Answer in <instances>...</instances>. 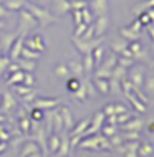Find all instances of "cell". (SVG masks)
Instances as JSON below:
<instances>
[{
  "instance_id": "obj_7",
  "label": "cell",
  "mask_w": 154,
  "mask_h": 157,
  "mask_svg": "<svg viewBox=\"0 0 154 157\" xmlns=\"http://www.w3.org/2000/svg\"><path fill=\"white\" fill-rule=\"evenodd\" d=\"M37 151H38V147L35 146V144H33V142H28L27 146L23 147V157L27 155V154H33V152H37Z\"/></svg>"
},
{
  "instance_id": "obj_19",
  "label": "cell",
  "mask_w": 154,
  "mask_h": 157,
  "mask_svg": "<svg viewBox=\"0 0 154 157\" xmlns=\"http://www.w3.org/2000/svg\"><path fill=\"white\" fill-rule=\"evenodd\" d=\"M105 132L108 134V136H113V134H114V127H106Z\"/></svg>"
},
{
  "instance_id": "obj_10",
  "label": "cell",
  "mask_w": 154,
  "mask_h": 157,
  "mask_svg": "<svg viewBox=\"0 0 154 157\" xmlns=\"http://www.w3.org/2000/svg\"><path fill=\"white\" fill-rule=\"evenodd\" d=\"M88 122H89V119H86V121H81V122H80V126L76 127V129L73 131V132H75V134H78V132H81V131H83L85 127L88 126Z\"/></svg>"
},
{
  "instance_id": "obj_9",
  "label": "cell",
  "mask_w": 154,
  "mask_h": 157,
  "mask_svg": "<svg viewBox=\"0 0 154 157\" xmlns=\"http://www.w3.org/2000/svg\"><path fill=\"white\" fill-rule=\"evenodd\" d=\"M129 50H131L132 56H134V55H139V52H141V45L138 43V41H134V43L129 45Z\"/></svg>"
},
{
  "instance_id": "obj_3",
  "label": "cell",
  "mask_w": 154,
  "mask_h": 157,
  "mask_svg": "<svg viewBox=\"0 0 154 157\" xmlns=\"http://www.w3.org/2000/svg\"><path fill=\"white\" fill-rule=\"evenodd\" d=\"M139 147V155L141 157H149L154 152V147L149 146V144H143V146H138Z\"/></svg>"
},
{
  "instance_id": "obj_13",
  "label": "cell",
  "mask_w": 154,
  "mask_h": 157,
  "mask_svg": "<svg viewBox=\"0 0 154 157\" xmlns=\"http://www.w3.org/2000/svg\"><path fill=\"white\" fill-rule=\"evenodd\" d=\"M124 137H126V139H132V141H136V139L139 137V132H138V131H131V132L124 134Z\"/></svg>"
},
{
  "instance_id": "obj_23",
  "label": "cell",
  "mask_w": 154,
  "mask_h": 157,
  "mask_svg": "<svg viewBox=\"0 0 154 157\" xmlns=\"http://www.w3.org/2000/svg\"><path fill=\"white\" fill-rule=\"evenodd\" d=\"M2 149H3V146H0V152H2Z\"/></svg>"
},
{
  "instance_id": "obj_5",
  "label": "cell",
  "mask_w": 154,
  "mask_h": 157,
  "mask_svg": "<svg viewBox=\"0 0 154 157\" xmlns=\"http://www.w3.org/2000/svg\"><path fill=\"white\" fill-rule=\"evenodd\" d=\"M80 86H81V84H80V81H78V78H71V79H68V83H66V88H68L71 93H76Z\"/></svg>"
},
{
  "instance_id": "obj_18",
  "label": "cell",
  "mask_w": 154,
  "mask_h": 157,
  "mask_svg": "<svg viewBox=\"0 0 154 157\" xmlns=\"http://www.w3.org/2000/svg\"><path fill=\"white\" fill-rule=\"evenodd\" d=\"M95 56H96V63L101 61V48H98L96 52H95Z\"/></svg>"
},
{
  "instance_id": "obj_11",
  "label": "cell",
  "mask_w": 154,
  "mask_h": 157,
  "mask_svg": "<svg viewBox=\"0 0 154 157\" xmlns=\"http://www.w3.org/2000/svg\"><path fill=\"white\" fill-rule=\"evenodd\" d=\"M50 141H51V151L55 152V151L58 149V146H60V139H58V137H55V136H53V137H51Z\"/></svg>"
},
{
  "instance_id": "obj_2",
  "label": "cell",
  "mask_w": 154,
  "mask_h": 157,
  "mask_svg": "<svg viewBox=\"0 0 154 157\" xmlns=\"http://www.w3.org/2000/svg\"><path fill=\"white\" fill-rule=\"evenodd\" d=\"M141 126H143V122H141L139 119H134V121L129 119L126 124H123V129H126V131H139Z\"/></svg>"
},
{
  "instance_id": "obj_12",
  "label": "cell",
  "mask_w": 154,
  "mask_h": 157,
  "mask_svg": "<svg viewBox=\"0 0 154 157\" xmlns=\"http://www.w3.org/2000/svg\"><path fill=\"white\" fill-rule=\"evenodd\" d=\"M126 111H128V109L123 104H114V114H123V113H126Z\"/></svg>"
},
{
  "instance_id": "obj_17",
  "label": "cell",
  "mask_w": 154,
  "mask_h": 157,
  "mask_svg": "<svg viewBox=\"0 0 154 157\" xmlns=\"http://www.w3.org/2000/svg\"><path fill=\"white\" fill-rule=\"evenodd\" d=\"M57 73L58 75H66V68L65 66H58L57 68Z\"/></svg>"
},
{
  "instance_id": "obj_6",
  "label": "cell",
  "mask_w": 154,
  "mask_h": 157,
  "mask_svg": "<svg viewBox=\"0 0 154 157\" xmlns=\"http://www.w3.org/2000/svg\"><path fill=\"white\" fill-rule=\"evenodd\" d=\"M129 119H132V116L129 113H123V114H116V122L118 124H123V122H126V121H129Z\"/></svg>"
},
{
  "instance_id": "obj_4",
  "label": "cell",
  "mask_w": 154,
  "mask_h": 157,
  "mask_svg": "<svg viewBox=\"0 0 154 157\" xmlns=\"http://www.w3.org/2000/svg\"><path fill=\"white\" fill-rule=\"evenodd\" d=\"M96 88L100 90V93H103V94H106V93L109 91V84L106 79H103V78H98L96 79Z\"/></svg>"
},
{
  "instance_id": "obj_21",
  "label": "cell",
  "mask_w": 154,
  "mask_h": 157,
  "mask_svg": "<svg viewBox=\"0 0 154 157\" xmlns=\"http://www.w3.org/2000/svg\"><path fill=\"white\" fill-rule=\"evenodd\" d=\"M25 157H32V155H28V154H27ZM33 157H40V154H38V151H37V152H33Z\"/></svg>"
},
{
  "instance_id": "obj_20",
  "label": "cell",
  "mask_w": 154,
  "mask_h": 157,
  "mask_svg": "<svg viewBox=\"0 0 154 157\" xmlns=\"http://www.w3.org/2000/svg\"><path fill=\"white\" fill-rule=\"evenodd\" d=\"M149 22V17L148 15H141V23H148Z\"/></svg>"
},
{
  "instance_id": "obj_16",
  "label": "cell",
  "mask_w": 154,
  "mask_h": 157,
  "mask_svg": "<svg viewBox=\"0 0 154 157\" xmlns=\"http://www.w3.org/2000/svg\"><path fill=\"white\" fill-rule=\"evenodd\" d=\"M28 124H30V122H28V119H23V121H22V129L25 131V132H28V129H30V127H28Z\"/></svg>"
},
{
  "instance_id": "obj_8",
  "label": "cell",
  "mask_w": 154,
  "mask_h": 157,
  "mask_svg": "<svg viewBox=\"0 0 154 157\" xmlns=\"http://www.w3.org/2000/svg\"><path fill=\"white\" fill-rule=\"evenodd\" d=\"M106 25H108L106 18H105V17H101V18H100V25L96 27V35H101V33L106 30Z\"/></svg>"
},
{
  "instance_id": "obj_22",
  "label": "cell",
  "mask_w": 154,
  "mask_h": 157,
  "mask_svg": "<svg viewBox=\"0 0 154 157\" xmlns=\"http://www.w3.org/2000/svg\"><path fill=\"white\" fill-rule=\"evenodd\" d=\"M149 129H151V131H154V122H152L151 126H149Z\"/></svg>"
},
{
  "instance_id": "obj_1",
  "label": "cell",
  "mask_w": 154,
  "mask_h": 157,
  "mask_svg": "<svg viewBox=\"0 0 154 157\" xmlns=\"http://www.w3.org/2000/svg\"><path fill=\"white\" fill-rule=\"evenodd\" d=\"M129 79H131V84H134L136 88H139L141 84L144 83L143 71H141V70H134V71H131V75H129Z\"/></svg>"
},
{
  "instance_id": "obj_15",
  "label": "cell",
  "mask_w": 154,
  "mask_h": 157,
  "mask_svg": "<svg viewBox=\"0 0 154 157\" xmlns=\"http://www.w3.org/2000/svg\"><path fill=\"white\" fill-rule=\"evenodd\" d=\"M32 117L33 119H41V117H43V113H41L40 109H35V111L32 113Z\"/></svg>"
},
{
  "instance_id": "obj_14",
  "label": "cell",
  "mask_w": 154,
  "mask_h": 157,
  "mask_svg": "<svg viewBox=\"0 0 154 157\" xmlns=\"http://www.w3.org/2000/svg\"><path fill=\"white\" fill-rule=\"evenodd\" d=\"M103 111H105L106 116H109V114H114V104H108L105 109H103Z\"/></svg>"
}]
</instances>
